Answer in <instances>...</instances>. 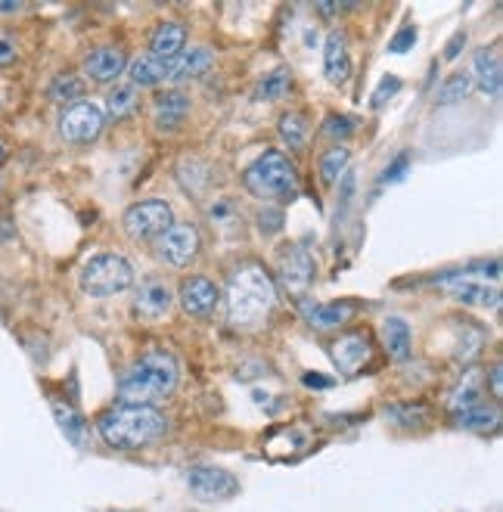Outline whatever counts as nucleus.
Listing matches in <instances>:
<instances>
[{
  "label": "nucleus",
  "instance_id": "nucleus-28",
  "mask_svg": "<svg viewBox=\"0 0 503 512\" xmlns=\"http://www.w3.org/2000/svg\"><path fill=\"white\" fill-rule=\"evenodd\" d=\"M280 137L289 149H302L308 140V122L302 112H286L280 118Z\"/></svg>",
  "mask_w": 503,
  "mask_h": 512
},
{
  "label": "nucleus",
  "instance_id": "nucleus-1",
  "mask_svg": "<svg viewBox=\"0 0 503 512\" xmlns=\"http://www.w3.org/2000/svg\"><path fill=\"white\" fill-rule=\"evenodd\" d=\"M227 305V320L233 326L264 323L277 305V286L268 270L258 264H240L227 280V292L221 295Z\"/></svg>",
  "mask_w": 503,
  "mask_h": 512
},
{
  "label": "nucleus",
  "instance_id": "nucleus-17",
  "mask_svg": "<svg viewBox=\"0 0 503 512\" xmlns=\"http://www.w3.org/2000/svg\"><path fill=\"white\" fill-rule=\"evenodd\" d=\"M472 75H476V84L485 90L488 97H500L503 87V72H500V50L497 47H482L472 56Z\"/></svg>",
  "mask_w": 503,
  "mask_h": 512
},
{
  "label": "nucleus",
  "instance_id": "nucleus-19",
  "mask_svg": "<svg viewBox=\"0 0 503 512\" xmlns=\"http://www.w3.org/2000/svg\"><path fill=\"white\" fill-rule=\"evenodd\" d=\"M441 283H448V289L454 292V298L466 301V305H482V308H497L500 305V292L497 289H488L482 283H472V280H460V270L457 274H448L441 277Z\"/></svg>",
  "mask_w": 503,
  "mask_h": 512
},
{
  "label": "nucleus",
  "instance_id": "nucleus-3",
  "mask_svg": "<svg viewBox=\"0 0 503 512\" xmlns=\"http://www.w3.org/2000/svg\"><path fill=\"white\" fill-rule=\"evenodd\" d=\"M97 432L106 444L118 450H140L150 447L168 432V419L156 407H115L97 419Z\"/></svg>",
  "mask_w": 503,
  "mask_h": 512
},
{
  "label": "nucleus",
  "instance_id": "nucleus-22",
  "mask_svg": "<svg viewBox=\"0 0 503 512\" xmlns=\"http://www.w3.org/2000/svg\"><path fill=\"white\" fill-rule=\"evenodd\" d=\"M283 280L289 286H308L314 280V258L305 249H292L289 258L283 261Z\"/></svg>",
  "mask_w": 503,
  "mask_h": 512
},
{
  "label": "nucleus",
  "instance_id": "nucleus-41",
  "mask_svg": "<svg viewBox=\"0 0 503 512\" xmlns=\"http://www.w3.org/2000/svg\"><path fill=\"white\" fill-rule=\"evenodd\" d=\"M302 382H305L308 388H330V385H333V379L317 376V373H305V376H302Z\"/></svg>",
  "mask_w": 503,
  "mask_h": 512
},
{
  "label": "nucleus",
  "instance_id": "nucleus-8",
  "mask_svg": "<svg viewBox=\"0 0 503 512\" xmlns=\"http://www.w3.org/2000/svg\"><path fill=\"white\" fill-rule=\"evenodd\" d=\"M156 252L171 267H190L202 252V236L193 224H171L156 239Z\"/></svg>",
  "mask_w": 503,
  "mask_h": 512
},
{
  "label": "nucleus",
  "instance_id": "nucleus-6",
  "mask_svg": "<svg viewBox=\"0 0 503 512\" xmlns=\"http://www.w3.org/2000/svg\"><path fill=\"white\" fill-rule=\"evenodd\" d=\"M174 224V212H171V205L162 202V199H143V202H134L125 218H122V227L131 239H156Z\"/></svg>",
  "mask_w": 503,
  "mask_h": 512
},
{
  "label": "nucleus",
  "instance_id": "nucleus-5",
  "mask_svg": "<svg viewBox=\"0 0 503 512\" xmlns=\"http://www.w3.org/2000/svg\"><path fill=\"white\" fill-rule=\"evenodd\" d=\"M81 292L91 295V298H109V295H118L134 286V267L125 255L118 252H106V255H97L91 258L84 267H81Z\"/></svg>",
  "mask_w": 503,
  "mask_h": 512
},
{
  "label": "nucleus",
  "instance_id": "nucleus-11",
  "mask_svg": "<svg viewBox=\"0 0 503 512\" xmlns=\"http://www.w3.org/2000/svg\"><path fill=\"white\" fill-rule=\"evenodd\" d=\"M171 311V289L159 280L143 283L134 295V314L143 323H159Z\"/></svg>",
  "mask_w": 503,
  "mask_h": 512
},
{
  "label": "nucleus",
  "instance_id": "nucleus-29",
  "mask_svg": "<svg viewBox=\"0 0 503 512\" xmlns=\"http://www.w3.org/2000/svg\"><path fill=\"white\" fill-rule=\"evenodd\" d=\"M106 109L112 118H125L137 109V87L134 84H118L106 97Z\"/></svg>",
  "mask_w": 503,
  "mask_h": 512
},
{
  "label": "nucleus",
  "instance_id": "nucleus-23",
  "mask_svg": "<svg viewBox=\"0 0 503 512\" xmlns=\"http://www.w3.org/2000/svg\"><path fill=\"white\" fill-rule=\"evenodd\" d=\"M382 339H386V351L395 360H407L410 357V326L401 317H389L386 326H382Z\"/></svg>",
  "mask_w": 503,
  "mask_h": 512
},
{
  "label": "nucleus",
  "instance_id": "nucleus-31",
  "mask_svg": "<svg viewBox=\"0 0 503 512\" xmlns=\"http://www.w3.org/2000/svg\"><path fill=\"white\" fill-rule=\"evenodd\" d=\"M53 413H56V419H59V426L66 429V435L75 441V444H81V438H84V419L72 410V407H63V404H53Z\"/></svg>",
  "mask_w": 503,
  "mask_h": 512
},
{
  "label": "nucleus",
  "instance_id": "nucleus-40",
  "mask_svg": "<svg viewBox=\"0 0 503 512\" xmlns=\"http://www.w3.org/2000/svg\"><path fill=\"white\" fill-rule=\"evenodd\" d=\"M466 47V32H457L451 41H448V50H445V59H448V63H451V59H457L460 56V50Z\"/></svg>",
  "mask_w": 503,
  "mask_h": 512
},
{
  "label": "nucleus",
  "instance_id": "nucleus-43",
  "mask_svg": "<svg viewBox=\"0 0 503 512\" xmlns=\"http://www.w3.org/2000/svg\"><path fill=\"white\" fill-rule=\"evenodd\" d=\"M4 159H7V140L0 137V165H4Z\"/></svg>",
  "mask_w": 503,
  "mask_h": 512
},
{
  "label": "nucleus",
  "instance_id": "nucleus-21",
  "mask_svg": "<svg viewBox=\"0 0 503 512\" xmlns=\"http://www.w3.org/2000/svg\"><path fill=\"white\" fill-rule=\"evenodd\" d=\"M128 75H131V84L134 87H156V84L168 81V63H162V59L146 53V56L134 59Z\"/></svg>",
  "mask_w": 503,
  "mask_h": 512
},
{
  "label": "nucleus",
  "instance_id": "nucleus-39",
  "mask_svg": "<svg viewBox=\"0 0 503 512\" xmlns=\"http://www.w3.org/2000/svg\"><path fill=\"white\" fill-rule=\"evenodd\" d=\"M488 382H491V395L500 401V398H503V367H500V364H494V367L488 370Z\"/></svg>",
  "mask_w": 503,
  "mask_h": 512
},
{
  "label": "nucleus",
  "instance_id": "nucleus-30",
  "mask_svg": "<svg viewBox=\"0 0 503 512\" xmlns=\"http://www.w3.org/2000/svg\"><path fill=\"white\" fill-rule=\"evenodd\" d=\"M472 90V78L466 75V72H457V75H451L445 84L438 87V103L441 106H451V103H460L466 94Z\"/></svg>",
  "mask_w": 503,
  "mask_h": 512
},
{
  "label": "nucleus",
  "instance_id": "nucleus-38",
  "mask_svg": "<svg viewBox=\"0 0 503 512\" xmlns=\"http://www.w3.org/2000/svg\"><path fill=\"white\" fill-rule=\"evenodd\" d=\"M407 165H410V156L407 153H398L395 162L386 168V174H382V184H395V180H401L404 171H407Z\"/></svg>",
  "mask_w": 503,
  "mask_h": 512
},
{
  "label": "nucleus",
  "instance_id": "nucleus-15",
  "mask_svg": "<svg viewBox=\"0 0 503 512\" xmlns=\"http://www.w3.org/2000/svg\"><path fill=\"white\" fill-rule=\"evenodd\" d=\"M187 50V28L181 22H162L150 38V56L162 63H174Z\"/></svg>",
  "mask_w": 503,
  "mask_h": 512
},
{
  "label": "nucleus",
  "instance_id": "nucleus-9",
  "mask_svg": "<svg viewBox=\"0 0 503 512\" xmlns=\"http://www.w3.org/2000/svg\"><path fill=\"white\" fill-rule=\"evenodd\" d=\"M190 494L196 500H227L240 491V481H236L227 469L221 466H196L187 475Z\"/></svg>",
  "mask_w": 503,
  "mask_h": 512
},
{
  "label": "nucleus",
  "instance_id": "nucleus-7",
  "mask_svg": "<svg viewBox=\"0 0 503 512\" xmlns=\"http://www.w3.org/2000/svg\"><path fill=\"white\" fill-rule=\"evenodd\" d=\"M106 128V112L94 103H72L63 109V115H59V134H63V140L75 143V146H84V143H94Z\"/></svg>",
  "mask_w": 503,
  "mask_h": 512
},
{
  "label": "nucleus",
  "instance_id": "nucleus-26",
  "mask_svg": "<svg viewBox=\"0 0 503 512\" xmlns=\"http://www.w3.org/2000/svg\"><path fill=\"white\" fill-rule=\"evenodd\" d=\"M289 87H292V72L286 66H280L264 75V81L258 84V100H268V103L283 100L289 94Z\"/></svg>",
  "mask_w": 503,
  "mask_h": 512
},
{
  "label": "nucleus",
  "instance_id": "nucleus-2",
  "mask_svg": "<svg viewBox=\"0 0 503 512\" xmlns=\"http://www.w3.org/2000/svg\"><path fill=\"white\" fill-rule=\"evenodd\" d=\"M177 376H181V367H177L174 354L146 351L140 354L137 364L118 379V398L128 407H153L177 388Z\"/></svg>",
  "mask_w": 503,
  "mask_h": 512
},
{
  "label": "nucleus",
  "instance_id": "nucleus-14",
  "mask_svg": "<svg viewBox=\"0 0 503 512\" xmlns=\"http://www.w3.org/2000/svg\"><path fill=\"white\" fill-rule=\"evenodd\" d=\"M212 66H215V53L209 47H190L177 56L174 63H168V81L184 84V81L202 78Z\"/></svg>",
  "mask_w": 503,
  "mask_h": 512
},
{
  "label": "nucleus",
  "instance_id": "nucleus-12",
  "mask_svg": "<svg viewBox=\"0 0 503 512\" xmlns=\"http://www.w3.org/2000/svg\"><path fill=\"white\" fill-rule=\"evenodd\" d=\"M190 115V97L184 90H165V94L156 97V106H153V122L162 134H174L187 122Z\"/></svg>",
  "mask_w": 503,
  "mask_h": 512
},
{
  "label": "nucleus",
  "instance_id": "nucleus-25",
  "mask_svg": "<svg viewBox=\"0 0 503 512\" xmlns=\"http://www.w3.org/2000/svg\"><path fill=\"white\" fill-rule=\"evenodd\" d=\"M47 97L53 103H78V97H84V84L81 78H75L72 72H63V75H56L47 87Z\"/></svg>",
  "mask_w": 503,
  "mask_h": 512
},
{
  "label": "nucleus",
  "instance_id": "nucleus-20",
  "mask_svg": "<svg viewBox=\"0 0 503 512\" xmlns=\"http://www.w3.org/2000/svg\"><path fill=\"white\" fill-rule=\"evenodd\" d=\"M299 308L314 329H336L354 314V305H348V301H342V305H311V301H299Z\"/></svg>",
  "mask_w": 503,
  "mask_h": 512
},
{
  "label": "nucleus",
  "instance_id": "nucleus-24",
  "mask_svg": "<svg viewBox=\"0 0 503 512\" xmlns=\"http://www.w3.org/2000/svg\"><path fill=\"white\" fill-rule=\"evenodd\" d=\"M479 398H482V376H479V370H466L463 382L454 388V395H451V410L454 413L472 410V407H479Z\"/></svg>",
  "mask_w": 503,
  "mask_h": 512
},
{
  "label": "nucleus",
  "instance_id": "nucleus-10",
  "mask_svg": "<svg viewBox=\"0 0 503 512\" xmlns=\"http://www.w3.org/2000/svg\"><path fill=\"white\" fill-rule=\"evenodd\" d=\"M181 305L190 317H209L221 305V289L205 277H190L181 283Z\"/></svg>",
  "mask_w": 503,
  "mask_h": 512
},
{
  "label": "nucleus",
  "instance_id": "nucleus-35",
  "mask_svg": "<svg viewBox=\"0 0 503 512\" xmlns=\"http://www.w3.org/2000/svg\"><path fill=\"white\" fill-rule=\"evenodd\" d=\"M19 59V47L16 38L10 32H0V69H10Z\"/></svg>",
  "mask_w": 503,
  "mask_h": 512
},
{
  "label": "nucleus",
  "instance_id": "nucleus-33",
  "mask_svg": "<svg viewBox=\"0 0 503 512\" xmlns=\"http://www.w3.org/2000/svg\"><path fill=\"white\" fill-rule=\"evenodd\" d=\"M460 426L466 429H488V426H497V413L494 410H485V407H472V410H463L457 413Z\"/></svg>",
  "mask_w": 503,
  "mask_h": 512
},
{
  "label": "nucleus",
  "instance_id": "nucleus-27",
  "mask_svg": "<svg viewBox=\"0 0 503 512\" xmlns=\"http://www.w3.org/2000/svg\"><path fill=\"white\" fill-rule=\"evenodd\" d=\"M348 162H351V153L345 146H333L323 153L320 159V177H323V184H336V180L348 171Z\"/></svg>",
  "mask_w": 503,
  "mask_h": 512
},
{
  "label": "nucleus",
  "instance_id": "nucleus-32",
  "mask_svg": "<svg viewBox=\"0 0 503 512\" xmlns=\"http://www.w3.org/2000/svg\"><path fill=\"white\" fill-rule=\"evenodd\" d=\"M386 416L395 419V423H401V426H420L423 419H429V407H423V404H417V407H410V404H404V407H389Z\"/></svg>",
  "mask_w": 503,
  "mask_h": 512
},
{
  "label": "nucleus",
  "instance_id": "nucleus-42",
  "mask_svg": "<svg viewBox=\"0 0 503 512\" xmlns=\"http://www.w3.org/2000/svg\"><path fill=\"white\" fill-rule=\"evenodd\" d=\"M22 4H0V13H19Z\"/></svg>",
  "mask_w": 503,
  "mask_h": 512
},
{
  "label": "nucleus",
  "instance_id": "nucleus-18",
  "mask_svg": "<svg viewBox=\"0 0 503 512\" xmlns=\"http://www.w3.org/2000/svg\"><path fill=\"white\" fill-rule=\"evenodd\" d=\"M323 66L333 84H345L351 78V56H348V38L342 32H330L323 44Z\"/></svg>",
  "mask_w": 503,
  "mask_h": 512
},
{
  "label": "nucleus",
  "instance_id": "nucleus-4",
  "mask_svg": "<svg viewBox=\"0 0 503 512\" xmlns=\"http://www.w3.org/2000/svg\"><path fill=\"white\" fill-rule=\"evenodd\" d=\"M243 187L264 202H289L299 193V174L280 149L261 153L243 174Z\"/></svg>",
  "mask_w": 503,
  "mask_h": 512
},
{
  "label": "nucleus",
  "instance_id": "nucleus-16",
  "mask_svg": "<svg viewBox=\"0 0 503 512\" xmlns=\"http://www.w3.org/2000/svg\"><path fill=\"white\" fill-rule=\"evenodd\" d=\"M333 360L345 373L361 370L370 360V336L367 333H348L339 342H333Z\"/></svg>",
  "mask_w": 503,
  "mask_h": 512
},
{
  "label": "nucleus",
  "instance_id": "nucleus-34",
  "mask_svg": "<svg viewBox=\"0 0 503 512\" xmlns=\"http://www.w3.org/2000/svg\"><path fill=\"white\" fill-rule=\"evenodd\" d=\"M398 90H401V81H398L395 75H386V78L379 81V87L373 90V100H370V106H373V109H379V106L386 103L389 97H395Z\"/></svg>",
  "mask_w": 503,
  "mask_h": 512
},
{
  "label": "nucleus",
  "instance_id": "nucleus-36",
  "mask_svg": "<svg viewBox=\"0 0 503 512\" xmlns=\"http://www.w3.org/2000/svg\"><path fill=\"white\" fill-rule=\"evenodd\" d=\"M354 131V122H351V118L348 115H330L327 118V125H323V134H330V137H348Z\"/></svg>",
  "mask_w": 503,
  "mask_h": 512
},
{
  "label": "nucleus",
  "instance_id": "nucleus-13",
  "mask_svg": "<svg viewBox=\"0 0 503 512\" xmlns=\"http://www.w3.org/2000/svg\"><path fill=\"white\" fill-rule=\"evenodd\" d=\"M128 66V56L125 50H118V47H97L84 56V75L97 81V84H109L115 81L118 75L125 72Z\"/></svg>",
  "mask_w": 503,
  "mask_h": 512
},
{
  "label": "nucleus",
  "instance_id": "nucleus-37",
  "mask_svg": "<svg viewBox=\"0 0 503 512\" xmlns=\"http://www.w3.org/2000/svg\"><path fill=\"white\" fill-rule=\"evenodd\" d=\"M413 44H417V28H413V25H404L401 32L389 41V50H392V53H407Z\"/></svg>",
  "mask_w": 503,
  "mask_h": 512
}]
</instances>
